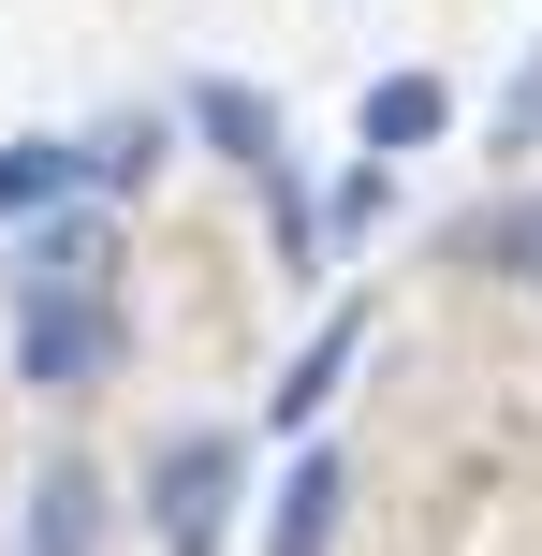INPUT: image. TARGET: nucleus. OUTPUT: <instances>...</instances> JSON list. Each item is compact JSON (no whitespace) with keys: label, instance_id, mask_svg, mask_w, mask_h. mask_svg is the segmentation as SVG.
<instances>
[{"label":"nucleus","instance_id":"nucleus-9","mask_svg":"<svg viewBox=\"0 0 542 556\" xmlns=\"http://www.w3.org/2000/svg\"><path fill=\"white\" fill-rule=\"evenodd\" d=\"M162 147H176L162 117H117V132H88V147H74V191H103V205H117V191H147V176H162Z\"/></svg>","mask_w":542,"mask_h":556},{"label":"nucleus","instance_id":"nucleus-7","mask_svg":"<svg viewBox=\"0 0 542 556\" xmlns=\"http://www.w3.org/2000/svg\"><path fill=\"white\" fill-rule=\"evenodd\" d=\"M15 556H103V483H88L74 454L29 483V528H15Z\"/></svg>","mask_w":542,"mask_h":556},{"label":"nucleus","instance_id":"nucleus-5","mask_svg":"<svg viewBox=\"0 0 542 556\" xmlns=\"http://www.w3.org/2000/svg\"><path fill=\"white\" fill-rule=\"evenodd\" d=\"M352 132H367V162H411V147H440V132H455V88H440V74H381Z\"/></svg>","mask_w":542,"mask_h":556},{"label":"nucleus","instance_id":"nucleus-8","mask_svg":"<svg viewBox=\"0 0 542 556\" xmlns=\"http://www.w3.org/2000/svg\"><path fill=\"white\" fill-rule=\"evenodd\" d=\"M338 513H352V469H338V454H293V483H279V528H264V556H338Z\"/></svg>","mask_w":542,"mask_h":556},{"label":"nucleus","instance_id":"nucleus-11","mask_svg":"<svg viewBox=\"0 0 542 556\" xmlns=\"http://www.w3.org/2000/svg\"><path fill=\"white\" fill-rule=\"evenodd\" d=\"M59 191H74V147H59V132L0 147V220H29V205H59Z\"/></svg>","mask_w":542,"mask_h":556},{"label":"nucleus","instance_id":"nucleus-12","mask_svg":"<svg viewBox=\"0 0 542 556\" xmlns=\"http://www.w3.org/2000/svg\"><path fill=\"white\" fill-rule=\"evenodd\" d=\"M499 162H542V59L499 88Z\"/></svg>","mask_w":542,"mask_h":556},{"label":"nucleus","instance_id":"nucleus-1","mask_svg":"<svg viewBox=\"0 0 542 556\" xmlns=\"http://www.w3.org/2000/svg\"><path fill=\"white\" fill-rule=\"evenodd\" d=\"M235 498H250V440H220V425L162 440V469H147V513H162V556H220Z\"/></svg>","mask_w":542,"mask_h":556},{"label":"nucleus","instance_id":"nucleus-6","mask_svg":"<svg viewBox=\"0 0 542 556\" xmlns=\"http://www.w3.org/2000/svg\"><path fill=\"white\" fill-rule=\"evenodd\" d=\"M191 132L220 147V162H250V176H279L293 147H279V103H264V88H235V74H205L191 88Z\"/></svg>","mask_w":542,"mask_h":556},{"label":"nucleus","instance_id":"nucleus-2","mask_svg":"<svg viewBox=\"0 0 542 556\" xmlns=\"http://www.w3.org/2000/svg\"><path fill=\"white\" fill-rule=\"evenodd\" d=\"M117 366V293H15V381L29 395H88Z\"/></svg>","mask_w":542,"mask_h":556},{"label":"nucleus","instance_id":"nucleus-4","mask_svg":"<svg viewBox=\"0 0 542 556\" xmlns=\"http://www.w3.org/2000/svg\"><path fill=\"white\" fill-rule=\"evenodd\" d=\"M352 352H367V307H338V323H323L308 352L279 366V395H264V425H323V410H338V381H352Z\"/></svg>","mask_w":542,"mask_h":556},{"label":"nucleus","instance_id":"nucleus-10","mask_svg":"<svg viewBox=\"0 0 542 556\" xmlns=\"http://www.w3.org/2000/svg\"><path fill=\"white\" fill-rule=\"evenodd\" d=\"M455 264H499V278H528V293H542V191H528V205H484V220H455Z\"/></svg>","mask_w":542,"mask_h":556},{"label":"nucleus","instance_id":"nucleus-3","mask_svg":"<svg viewBox=\"0 0 542 556\" xmlns=\"http://www.w3.org/2000/svg\"><path fill=\"white\" fill-rule=\"evenodd\" d=\"M103 278H117V220H103V205L59 191V205L15 220V293H103Z\"/></svg>","mask_w":542,"mask_h":556}]
</instances>
